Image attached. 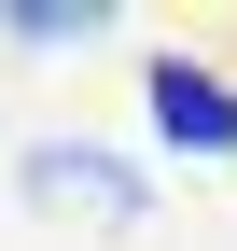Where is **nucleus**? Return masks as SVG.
<instances>
[{
  "mask_svg": "<svg viewBox=\"0 0 237 251\" xmlns=\"http://www.w3.org/2000/svg\"><path fill=\"white\" fill-rule=\"evenodd\" d=\"M154 140H182V153H237V84L195 70V56H167V70H154Z\"/></svg>",
  "mask_w": 237,
  "mask_h": 251,
  "instance_id": "nucleus-1",
  "label": "nucleus"
},
{
  "mask_svg": "<svg viewBox=\"0 0 237 251\" xmlns=\"http://www.w3.org/2000/svg\"><path fill=\"white\" fill-rule=\"evenodd\" d=\"M28 196H84L98 224H140V181L112 153H84V140H28Z\"/></svg>",
  "mask_w": 237,
  "mask_h": 251,
  "instance_id": "nucleus-2",
  "label": "nucleus"
},
{
  "mask_svg": "<svg viewBox=\"0 0 237 251\" xmlns=\"http://www.w3.org/2000/svg\"><path fill=\"white\" fill-rule=\"evenodd\" d=\"M0 28H14V42H98V0H14V14H0Z\"/></svg>",
  "mask_w": 237,
  "mask_h": 251,
  "instance_id": "nucleus-3",
  "label": "nucleus"
}]
</instances>
